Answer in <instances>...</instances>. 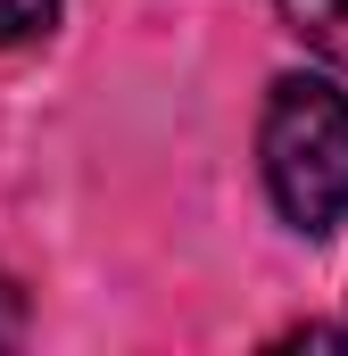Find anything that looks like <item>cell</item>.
<instances>
[{"instance_id": "cell-1", "label": "cell", "mask_w": 348, "mask_h": 356, "mask_svg": "<svg viewBox=\"0 0 348 356\" xmlns=\"http://www.w3.org/2000/svg\"><path fill=\"white\" fill-rule=\"evenodd\" d=\"M265 191L299 232H340L348 224V99L315 75H282L265 91L258 124Z\"/></svg>"}, {"instance_id": "cell-4", "label": "cell", "mask_w": 348, "mask_h": 356, "mask_svg": "<svg viewBox=\"0 0 348 356\" xmlns=\"http://www.w3.org/2000/svg\"><path fill=\"white\" fill-rule=\"evenodd\" d=\"M25 340V298H17V282L0 273V348H17Z\"/></svg>"}, {"instance_id": "cell-2", "label": "cell", "mask_w": 348, "mask_h": 356, "mask_svg": "<svg viewBox=\"0 0 348 356\" xmlns=\"http://www.w3.org/2000/svg\"><path fill=\"white\" fill-rule=\"evenodd\" d=\"M282 25H290L315 58L348 67V0H282Z\"/></svg>"}, {"instance_id": "cell-3", "label": "cell", "mask_w": 348, "mask_h": 356, "mask_svg": "<svg viewBox=\"0 0 348 356\" xmlns=\"http://www.w3.org/2000/svg\"><path fill=\"white\" fill-rule=\"evenodd\" d=\"M50 17H58V0H0V50H8V42L50 33Z\"/></svg>"}]
</instances>
